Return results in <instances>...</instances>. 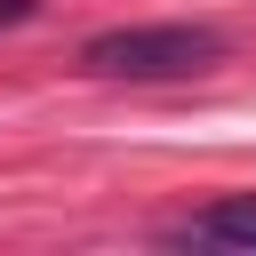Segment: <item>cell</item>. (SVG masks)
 Returning <instances> with one entry per match:
<instances>
[{
  "label": "cell",
  "instance_id": "1",
  "mask_svg": "<svg viewBox=\"0 0 256 256\" xmlns=\"http://www.w3.org/2000/svg\"><path fill=\"white\" fill-rule=\"evenodd\" d=\"M216 56H224L216 24H120V32H96L80 48V64L96 80H192Z\"/></svg>",
  "mask_w": 256,
  "mask_h": 256
},
{
  "label": "cell",
  "instance_id": "2",
  "mask_svg": "<svg viewBox=\"0 0 256 256\" xmlns=\"http://www.w3.org/2000/svg\"><path fill=\"white\" fill-rule=\"evenodd\" d=\"M168 240L176 248H256V192H232V200L168 224Z\"/></svg>",
  "mask_w": 256,
  "mask_h": 256
},
{
  "label": "cell",
  "instance_id": "3",
  "mask_svg": "<svg viewBox=\"0 0 256 256\" xmlns=\"http://www.w3.org/2000/svg\"><path fill=\"white\" fill-rule=\"evenodd\" d=\"M32 16V0H0V24H24Z\"/></svg>",
  "mask_w": 256,
  "mask_h": 256
}]
</instances>
